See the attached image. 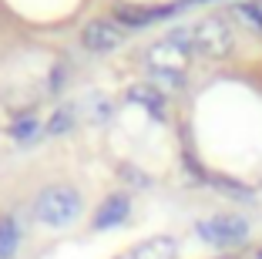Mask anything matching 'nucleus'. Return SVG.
I'll return each instance as SVG.
<instances>
[{"instance_id":"obj_11","label":"nucleus","mask_w":262,"mask_h":259,"mask_svg":"<svg viewBox=\"0 0 262 259\" xmlns=\"http://www.w3.org/2000/svg\"><path fill=\"white\" fill-rule=\"evenodd\" d=\"M215 189H222L225 195H232V198H242V202H255V192L249 189V185H239V182H229V178H215Z\"/></svg>"},{"instance_id":"obj_4","label":"nucleus","mask_w":262,"mask_h":259,"mask_svg":"<svg viewBox=\"0 0 262 259\" xmlns=\"http://www.w3.org/2000/svg\"><path fill=\"white\" fill-rule=\"evenodd\" d=\"M121 41H124L121 27H118V24H111V21H91L84 27V34H81V44H84V51H91V54L115 51Z\"/></svg>"},{"instance_id":"obj_7","label":"nucleus","mask_w":262,"mask_h":259,"mask_svg":"<svg viewBox=\"0 0 262 259\" xmlns=\"http://www.w3.org/2000/svg\"><path fill=\"white\" fill-rule=\"evenodd\" d=\"M135 259H175V239H148L135 249Z\"/></svg>"},{"instance_id":"obj_6","label":"nucleus","mask_w":262,"mask_h":259,"mask_svg":"<svg viewBox=\"0 0 262 259\" xmlns=\"http://www.w3.org/2000/svg\"><path fill=\"white\" fill-rule=\"evenodd\" d=\"M17 246H20V226H17V219L4 215L0 219V259H14Z\"/></svg>"},{"instance_id":"obj_8","label":"nucleus","mask_w":262,"mask_h":259,"mask_svg":"<svg viewBox=\"0 0 262 259\" xmlns=\"http://www.w3.org/2000/svg\"><path fill=\"white\" fill-rule=\"evenodd\" d=\"M131 98L141 101L151 114H165V105H168V101H165V91H162V88H151V84H138V88H131Z\"/></svg>"},{"instance_id":"obj_10","label":"nucleus","mask_w":262,"mask_h":259,"mask_svg":"<svg viewBox=\"0 0 262 259\" xmlns=\"http://www.w3.org/2000/svg\"><path fill=\"white\" fill-rule=\"evenodd\" d=\"M40 131V122L34 118V114H24V118H17L14 125H10V135L17 138V142H34Z\"/></svg>"},{"instance_id":"obj_1","label":"nucleus","mask_w":262,"mask_h":259,"mask_svg":"<svg viewBox=\"0 0 262 259\" xmlns=\"http://www.w3.org/2000/svg\"><path fill=\"white\" fill-rule=\"evenodd\" d=\"M81 215V195L71 185H51L34 198V219L44 226H68Z\"/></svg>"},{"instance_id":"obj_15","label":"nucleus","mask_w":262,"mask_h":259,"mask_svg":"<svg viewBox=\"0 0 262 259\" xmlns=\"http://www.w3.org/2000/svg\"><path fill=\"white\" fill-rule=\"evenodd\" d=\"M259 259H262V252H259Z\"/></svg>"},{"instance_id":"obj_3","label":"nucleus","mask_w":262,"mask_h":259,"mask_svg":"<svg viewBox=\"0 0 262 259\" xmlns=\"http://www.w3.org/2000/svg\"><path fill=\"white\" fill-rule=\"evenodd\" d=\"M188 31H192V51L205 54V57H225L232 51V31L222 17H205Z\"/></svg>"},{"instance_id":"obj_2","label":"nucleus","mask_w":262,"mask_h":259,"mask_svg":"<svg viewBox=\"0 0 262 259\" xmlns=\"http://www.w3.org/2000/svg\"><path fill=\"white\" fill-rule=\"evenodd\" d=\"M199 236L205 239V243L219 246V249H229V246H242L249 243V222L242 219V215H212V219H202L199 226Z\"/></svg>"},{"instance_id":"obj_12","label":"nucleus","mask_w":262,"mask_h":259,"mask_svg":"<svg viewBox=\"0 0 262 259\" xmlns=\"http://www.w3.org/2000/svg\"><path fill=\"white\" fill-rule=\"evenodd\" d=\"M235 14H239L246 24H252L255 31H262V0H246V4L235 7Z\"/></svg>"},{"instance_id":"obj_9","label":"nucleus","mask_w":262,"mask_h":259,"mask_svg":"<svg viewBox=\"0 0 262 259\" xmlns=\"http://www.w3.org/2000/svg\"><path fill=\"white\" fill-rule=\"evenodd\" d=\"M151 81L158 84L165 94H168V91H178V88L185 84V74H182V71H175V68H151Z\"/></svg>"},{"instance_id":"obj_5","label":"nucleus","mask_w":262,"mask_h":259,"mask_svg":"<svg viewBox=\"0 0 262 259\" xmlns=\"http://www.w3.org/2000/svg\"><path fill=\"white\" fill-rule=\"evenodd\" d=\"M128 212H131L128 195H111V198H104V202L98 206L91 226L98 229V232H104V229H115V226H121V222L128 219Z\"/></svg>"},{"instance_id":"obj_14","label":"nucleus","mask_w":262,"mask_h":259,"mask_svg":"<svg viewBox=\"0 0 262 259\" xmlns=\"http://www.w3.org/2000/svg\"><path fill=\"white\" fill-rule=\"evenodd\" d=\"M64 77H68V71H64V68H54V71H51V91H61V88H64Z\"/></svg>"},{"instance_id":"obj_13","label":"nucleus","mask_w":262,"mask_h":259,"mask_svg":"<svg viewBox=\"0 0 262 259\" xmlns=\"http://www.w3.org/2000/svg\"><path fill=\"white\" fill-rule=\"evenodd\" d=\"M47 128H51V135H64V131H71V128H74V111H71V108H57Z\"/></svg>"}]
</instances>
